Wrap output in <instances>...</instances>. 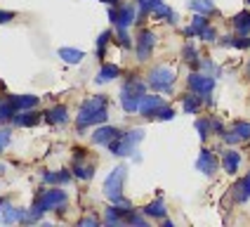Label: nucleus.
<instances>
[{"instance_id":"1","label":"nucleus","mask_w":250,"mask_h":227,"mask_svg":"<svg viewBox=\"0 0 250 227\" xmlns=\"http://www.w3.org/2000/svg\"><path fill=\"white\" fill-rule=\"evenodd\" d=\"M106 118H109V99L106 95H95L81 104L78 116H76V130L85 133V128L102 126V123H106Z\"/></svg>"},{"instance_id":"2","label":"nucleus","mask_w":250,"mask_h":227,"mask_svg":"<svg viewBox=\"0 0 250 227\" xmlns=\"http://www.w3.org/2000/svg\"><path fill=\"white\" fill-rule=\"evenodd\" d=\"M66 201H69V194H66L64 189H57V187H52V189H41V192L36 194L33 208L26 211L24 223H36V220H41L42 215L50 211L62 213L64 206H66Z\"/></svg>"},{"instance_id":"3","label":"nucleus","mask_w":250,"mask_h":227,"mask_svg":"<svg viewBox=\"0 0 250 227\" xmlns=\"http://www.w3.org/2000/svg\"><path fill=\"white\" fill-rule=\"evenodd\" d=\"M146 88H149V83L139 81L137 76H127L125 78L123 88H121V104H123L125 112L127 114L139 112V104H142V99L146 95Z\"/></svg>"},{"instance_id":"4","label":"nucleus","mask_w":250,"mask_h":227,"mask_svg":"<svg viewBox=\"0 0 250 227\" xmlns=\"http://www.w3.org/2000/svg\"><path fill=\"white\" fill-rule=\"evenodd\" d=\"M142 140H144V128H132V130L121 133V135L109 144V149H111V154H116V156H130L137 149V144Z\"/></svg>"},{"instance_id":"5","label":"nucleus","mask_w":250,"mask_h":227,"mask_svg":"<svg viewBox=\"0 0 250 227\" xmlns=\"http://www.w3.org/2000/svg\"><path fill=\"white\" fill-rule=\"evenodd\" d=\"M175 81H177V73L170 69V67H153L151 71H149V78H146V83H149V88L151 90H156V92H172V85H175Z\"/></svg>"},{"instance_id":"6","label":"nucleus","mask_w":250,"mask_h":227,"mask_svg":"<svg viewBox=\"0 0 250 227\" xmlns=\"http://www.w3.org/2000/svg\"><path fill=\"white\" fill-rule=\"evenodd\" d=\"M125 175H127V168H125V166H116V168L106 175V180H104V197L109 199L111 204H118V201L123 199Z\"/></svg>"},{"instance_id":"7","label":"nucleus","mask_w":250,"mask_h":227,"mask_svg":"<svg viewBox=\"0 0 250 227\" xmlns=\"http://www.w3.org/2000/svg\"><path fill=\"white\" fill-rule=\"evenodd\" d=\"M187 85H189L191 92H196V95H201V97L206 99V104H212L210 92L215 90V76L203 73V71H191L189 78H187Z\"/></svg>"},{"instance_id":"8","label":"nucleus","mask_w":250,"mask_h":227,"mask_svg":"<svg viewBox=\"0 0 250 227\" xmlns=\"http://www.w3.org/2000/svg\"><path fill=\"white\" fill-rule=\"evenodd\" d=\"M153 47H156V33L149 28H142L137 33V43H135V52H137L139 62H146L151 57Z\"/></svg>"},{"instance_id":"9","label":"nucleus","mask_w":250,"mask_h":227,"mask_svg":"<svg viewBox=\"0 0 250 227\" xmlns=\"http://www.w3.org/2000/svg\"><path fill=\"white\" fill-rule=\"evenodd\" d=\"M222 140L227 144H238V142H248L250 140V121H236L231 130H224Z\"/></svg>"},{"instance_id":"10","label":"nucleus","mask_w":250,"mask_h":227,"mask_svg":"<svg viewBox=\"0 0 250 227\" xmlns=\"http://www.w3.org/2000/svg\"><path fill=\"white\" fill-rule=\"evenodd\" d=\"M217 166H220V161H217V156L212 154V149H201V154H198V159H196V168L201 170L203 175H212L215 170H217Z\"/></svg>"},{"instance_id":"11","label":"nucleus","mask_w":250,"mask_h":227,"mask_svg":"<svg viewBox=\"0 0 250 227\" xmlns=\"http://www.w3.org/2000/svg\"><path fill=\"white\" fill-rule=\"evenodd\" d=\"M161 107H166V99L161 97V95H144L142 104H139V114L144 118H153Z\"/></svg>"},{"instance_id":"12","label":"nucleus","mask_w":250,"mask_h":227,"mask_svg":"<svg viewBox=\"0 0 250 227\" xmlns=\"http://www.w3.org/2000/svg\"><path fill=\"white\" fill-rule=\"evenodd\" d=\"M123 130H118V128H113V126H99L95 133H92V142L95 144H104V147H109L118 135H121Z\"/></svg>"},{"instance_id":"13","label":"nucleus","mask_w":250,"mask_h":227,"mask_svg":"<svg viewBox=\"0 0 250 227\" xmlns=\"http://www.w3.org/2000/svg\"><path fill=\"white\" fill-rule=\"evenodd\" d=\"M210 26V22H208V14H196L194 12V19H191V24L184 28V36L187 38H196V36H201L206 28Z\"/></svg>"},{"instance_id":"14","label":"nucleus","mask_w":250,"mask_h":227,"mask_svg":"<svg viewBox=\"0 0 250 227\" xmlns=\"http://www.w3.org/2000/svg\"><path fill=\"white\" fill-rule=\"evenodd\" d=\"M142 213L146 215V218H153V220H163L167 215V208H166V201L158 197V199H153L151 204H146L144 208H142Z\"/></svg>"},{"instance_id":"15","label":"nucleus","mask_w":250,"mask_h":227,"mask_svg":"<svg viewBox=\"0 0 250 227\" xmlns=\"http://www.w3.org/2000/svg\"><path fill=\"white\" fill-rule=\"evenodd\" d=\"M45 121H47L50 126H64V123L69 121V109H66L64 104H57L50 112H45Z\"/></svg>"},{"instance_id":"16","label":"nucleus","mask_w":250,"mask_h":227,"mask_svg":"<svg viewBox=\"0 0 250 227\" xmlns=\"http://www.w3.org/2000/svg\"><path fill=\"white\" fill-rule=\"evenodd\" d=\"M12 104L17 112H26V109H36L41 104V97L38 95H12Z\"/></svg>"},{"instance_id":"17","label":"nucleus","mask_w":250,"mask_h":227,"mask_svg":"<svg viewBox=\"0 0 250 227\" xmlns=\"http://www.w3.org/2000/svg\"><path fill=\"white\" fill-rule=\"evenodd\" d=\"M135 22H137V12H135V7H132V5H121V7H118V19H116V26L127 28V26H132Z\"/></svg>"},{"instance_id":"18","label":"nucleus","mask_w":250,"mask_h":227,"mask_svg":"<svg viewBox=\"0 0 250 227\" xmlns=\"http://www.w3.org/2000/svg\"><path fill=\"white\" fill-rule=\"evenodd\" d=\"M73 173L71 170H47L42 173V182L45 184H69Z\"/></svg>"},{"instance_id":"19","label":"nucleus","mask_w":250,"mask_h":227,"mask_svg":"<svg viewBox=\"0 0 250 227\" xmlns=\"http://www.w3.org/2000/svg\"><path fill=\"white\" fill-rule=\"evenodd\" d=\"M38 121H41V114H36L33 109H26V112H17V114H14V118H12L14 126H21V128L36 126Z\"/></svg>"},{"instance_id":"20","label":"nucleus","mask_w":250,"mask_h":227,"mask_svg":"<svg viewBox=\"0 0 250 227\" xmlns=\"http://www.w3.org/2000/svg\"><path fill=\"white\" fill-rule=\"evenodd\" d=\"M241 166V154H238L236 149H227L222 154V168L229 173V175H234Z\"/></svg>"},{"instance_id":"21","label":"nucleus","mask_w":250,"mask_h":227,"mask_svg":"<svg viewBox=\"0 0 250 227\" xmlns=\"http://www.w3.org/2000/svg\"><path fill=\"white\" fill-rule=\"evenodd\" d=\"M203 102H206V99L201 97V95L189 92V95H184V97H182V109H184V114H198Z\"/></svg>"},{"instance_id":"22","label":"nucleus","mask_w":250,"mask_h":227,"mask_svg":"<svg viewBox=\"0 0 250 227\" xmlns=\"http://www.w3.org/2000/svg\"><path fill=\"white\" fill-rule=\"evenodd\" d=\"M73 178H78V180H92V175H95V166L92 163H85L83 161H73Z\"/></svg>"},{"instance_id":"23","label":"nucleus","mask_w":250,"mask_h":227,"mask_svg":"<svg viewBox=\"0 0 250 227\" xmlns=\"http://www.w3.org/2000/svg\"><path fill=\"white\" fill-rule=\"evenodd\" d=\"M121 73H123V71H121V67H116V64H102L99 76H97V85L109 83V81H113V78H118Z\"/></svg>"},{"instance_id":"24","label":"nucleus","mask_w":250,"mask_h":227,"mask_svg":"<svg viewBox=\"0 0 250 227\" xmlns=\"http://www.w3.org/2000/svg\"><path fill=\"white\" fill-rule=\"evenodd\" d=\"M182 59L189 64V67H201V55H198V50H196L194 43H184V47H182Z\"/></svg>"},{"instance_id":"25","label":"nucleus","mask_w":250,"mask_h":227,"mask_svg":"<svg viewBox=\"0 0 250 227\" xmlns=\"http://www.w3.org/2000/svg\"><path fill=\"white\" fill-rule=\"evenodd\" d=\"M231 24H234V28L238 31V36H250V12L248 10L238 12L236 17L231 19Z\"/></svg>"},{"instance_id":"26","label":"nucleus","mask_w":250,"mask_h":227,"mask_svg":"<svg viewBox=\"0 0 250 227\" xmlns=\"http://www.w3.org/2000/svg\"><path fill=\"white\" fill-rule=\"evenodd\" d=\"M59 57H62V62H66V64H81L85 52L78 50V47H59Z\"/></svg>"},{"instance_id":"27","label":"nucleus","mask_w":250,"mask_h":227,"mask_svg":"<svg viewBox=\"0 0 250 227\" xmlns=\"http://www.w3.org/2000/svg\"><path fill=\"white\" fill-rule=\"evenodd\" d=\"M234 199H236L238 204H243V201L250 199V173L243 180H238V182L234 184Z\"/></svg>"},{"instance_id":"28","label":"nucleus","mask_w":250,"mask_h":227,"mask_svg":"<svg viewBox=\"0 0 250 227\" xmlns=\"http://www.w3.org/2000/svg\"><path fill=\"white\" fill-rule=\"evenodd\" d=\"M189 10L196 14H215L217 7L212 0H189Z\"/></svg>"},{"instance_id":"29","label":"nucleus","mask_w":250,"mask_h":227,"mask_svg":"<svg viewBox=\"0 0 250 227\" xmlns=\"http://www.w3.org/2000/svg\"><path fill=\"white\" fill-rule=\"evenodd\" d=\"M14 114H17V109H14L12 99L0 97V123H12Z\"/></svg>"},{"instance_id":"30","label":"nucleus","mask_w":250,"mask_h":227,"mask_svg":"<svg viewBox=\"0 0 250 227\" xmlns=\"http://www.w3.org/2000/svg\"><path fill=\"white\" fill-rule=\"evenodd\" d=\"M153 17H156V19H161V22H167V24H177V14L172 12L166 2H161V5L153 10Z\"/></svg>"},{"instance_id":"31","label":"nucleus","mask_w":250,"mask_h":227,"mask_svg":"<svg viewBox=\"0 0 250 227\" xmlns=\"http://www.w3.org/2000/svg\"><path fill=\"white\" fill-rule=\"evenodd\" d=\"M24 218H26V208H17V206H7L2 215L5 223H24Z\"/></svg>"},{"instance_id":"32","label":"nucleus","mask_w":250,"mask_h":227,"mask_svg":"<svg viewBox=\"0 0 250 227\" xmlns=\"http://www.w3.org/2000/svg\"><path fill=\"white\" fill-rule=\"evenodd\" d=\"M161 2H163V0H137V7H139V19L137 22H142L144 17L153 14V10H156Z\"/></svg>"},{"instance_id":"33","label":"nucleus","mask_w":250,"mask_h":227,"mask_svg":"<svg viewBox=\"0 0 250 227\" xmlns=\"http://www.w3.org/2000/svg\"><path fill=\"white\" fill-rule=\"evenodd\" d=\"M222 45L227 47H238V50H248L250 47V36H241V38H234V36H224Z\"/></svg>"},{"instance_id":"34","label":"nucleus","mask_w":250,"mask_h":227,"mask_svg":"<svg viewBox=\"0 0 250 227\" xmlns=\"http://www.w3.org/2000/svg\"><path fill=\"white\" fill-rule=\"evenodd\" d=\"M111 31H104L102 36L97 38V57L99 59H104V55H106V45H109V41H111Z\"/></svg>"},{"instance_id":"35","label":"nucleus","mask_w":250,"mask_h":227,"mask_svg":"<svg viewBox=\"0 0 250 227\" xmlns=\"http://www.w3.org/2000/svg\"><path fill=\"white\" fill-rule=\"evenodd\" d=\"M196 130H198V137H201V140H208V135L212 133L210 118H198V121H196Z\"/></svg>"},{"instance_id":"36","label":"nucleus","mask_w":250,"mask_h":227,"mask_svg":"<svg viewBox=\"0 0 250 227\" xmlns=\"http://www.w3.org/2000/svg\"><path fill=\"white\" fill-rule=\"evenodd\" d=\"M116 41L121 43V47H132V41H130V36H127V28H121V26H116Z\"/></svg>"},{"instance_id":"37","label":"nucleus","mask_w":250,"mask_h":227,"mask_svg":"<svg viewBox=\"0 0 250 227\" xmlns=\"http://www.w3.org/2000/svg\"><path fill=\"white\" fill-rule=\"evenodd\" d=\"M201 69H203V73H210V76H220V67H217L212 59H201Z\"/></svg>"},{"instance_id":"38","label":"nucleus","mask_w":250,"mask_h":227,"mask_svg":"<svg viewBox=\"0 0 250 227\" xmlns=\"http://www.w3.org/2000/svg\"><path fill=\"white\" fill-rule=\"evenodd\" d=\"M153 118H156V121H170V118H175V109L166 104V107H161V109L156 112V116H153Z\"/></svg>"},{"instance_id":"39","label":"nucleus","mask_w":250,"mask_h":227,"mask_svg":"<svg viewBox=\"0 0 250 227\" xmlns=\"http://www.w3.org/2000/svg\"><path fill=\"white\" fill-rule=\"evenodd\" d=\"M125 223H130V225H139V227H146V218H144V215H137V213L132 211L127 218H125Z\"/></svg>"},{"instance_id":"40","label":"nucleus","mask_w":250,"mask_h":227,"mask_svg":"<svg viewBox=\"0 0 250 227\" xmlns=\"http://www.w3.org/2000/svg\"><path fill=\"white\" fill-rule=\"evenodd\" d=\"M10 142H12V133L10 130H0V154L10 147Z\"/></svg>"},{"instance_id":"41","label":"nucleus","mask_w":250,"mask_h":227,"mask_svg":"<svg viewBox=\"0 0 250 227\" xmlns=\"http://www.w3.org/2000/svg\"><path fill=\"white\" fill-rule=\"evenodd\" d=\"M198 38H203L206 43H215V41H217V31H215V26H208L203 33H201V36H198Z\"/></svg>"},{"instance_id":"42","label":"nucleus","mask_w":250,"mask_h":227,"mask_svg":"<svg viewBox=\"0 0 250 227\" xmlns=\"http://www.w3.org/2000/svg\"><path fill=\"white\" fill-rule=\"evenodd\" d=\"M210 126H212V130H215V133H217L220 137L224 135V126H222V121H217V118H210Z\"/></svg>"},{"instance_id":"43","label":"nucleus","mask_w":250,"mask_h":227,"mask_svg":"<svg viewBox=\"0 0 250 227\" xmlns=\"http://www.w3.org/2000/svg\"><path fill=\"white\" fill-rule=\"evenodd\" d=\"M17 14L10 12V10H0V24H7V22H12Z\"/></svg>"},{"instance_id":"44","label":"nucleus","mask_w":250,"mask_h":227,"mask_svg":"<svg viewBox=\"0 0 250 227\" xmlns=\"http://www.w3.org/2000/svg\"><path fill=\"white\" fill-rule=\"evenodd\" d=\"M81 225L83 227H92V225H99V218H95V215H90V218H83V220H81Z\"/></svg>"},{"instance_id":"45","label":"nucleus","mask_w":250,"mask_h":227,"mask_svg":"<svg viewBox=\"0 0 250 227\" xmlns=\"http://www.w3.org/2000/svg\"><path fill=\"white\" fill-rule=\"evenodd\" d=\"M109 19H111V24H116V19H118V10H116V7L109 10Z\"/></svg>"},{"instance_id":"46","label":"nucleus","mask_w":250,"mask_h":227,"mask_svg":"<svg viewBox=\"0 0 250 227\" xmlns=\"http://www.w3.org/2000/svg\"><path fill=\"white\" fill-rule=\"evenodd\" d=\"M102 2H109V5H116L118 0H102Z\"/></svg>"},{"instance_id":"47","label":"nucleus","mask_w":250,"mask_h":227,"mask_svg":"<svg viewBox=\"0 0 250 227\" xmlns=\"http://www.w3.org/2000/svg\"><path fill=\"white\" fill-rule=\"evenodd\" d=\"M246 73H248V78H250V62H248V67H246Z\"/></svg>"},{"instance_id":"48","label":"nucleus","mask_w":250,"mask_h":227,"mask_svg":"<svg viewBox=\"0 0 250 227\" xmlns=\"http://www.w3.org/2000/svg\"><path fill=\"white\" fill-rule=\"evenodd\" d=\"M246 2H248V5H250V0H246Z\"/></svg>"}]
</instances>
